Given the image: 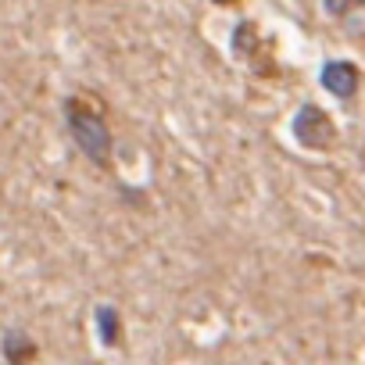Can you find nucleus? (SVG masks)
<instances>
[{"label":"nucleus","mask_w":365,"mask_h":365,"mask_svg":"<svg viewBox=\"0 0 365 365\" xmlns=\"http://www.w3.org/2000/svg\"><path fill=\"white\" fill-rule=\"evenodd\" d=\"M97 322H101V340L108 347L118 344V312L115 308H97Z\"/></svg>","instance_id":"4"},{"label":"nucleus","mask_w":365,"mask_h":365,"mask_svg":"<svg viewBox=\"0 0 365 365\" xmlns=\"http://www.w3.org/2000/svg\"><path fill=\"white\" fill-rule=\"evenodd\" d=\"M4 358L11 365H33L36 361V340L22 329H8L4 333Z\"/></svg>","instance_id":"3"},{"label":"nucleus","mask_w":365,"mask_h":365,"mask_svg":"<svg viewBox=\"0 0 365 365\" xmlns=\"http://www.w3.org/2000/svg\"><path fill=\"white\" fill-rule=\"evenodd\" d=\"M215 4H230V0H215Z\"/></svg>","instance_id":"6"},{"label":"nucleus","mask_w":365,"mask_h":365,"mask_svg":"<svg viewBox=\"0 0 365 365\" xmlns=\"http://www.w3.org/2000/svg\"><path fill=\"white\" fill-rule=\"evenodd\" d=\"M351 4H358V0H326V11L329 15H344Z\"/></svg>","instance_id":"5"},{"label":"nucleus","mask_w":365,"mask_h":365,"mask_svg":"<svg viewBox=\"0 0 365 365\" xmlns=\"http://www.w3.org/2000/svg\"><path fill=\"white\" fill-rule=\"evenodd\" d=\"M322 86L333 93V97H354V90H358V68L351 65V61H329L326 68H322Z\"/></svg>","instance_id":"2"},{"label":"nucleus","mask_w":365,"mask_h":365,"mask_svg":"<svg viewBox=\"0 0 365 365\" xmlns=\"http://www.w3.org/2000/svg\"><path fill=\"white\" fill-rule=\"evenodd\" d=\"M68 122H72V136L76 143L97 161V165H108V125L97 111H86L83 104L68 108Z\"/></svg>","instance_id":"1"}]
</instances>
